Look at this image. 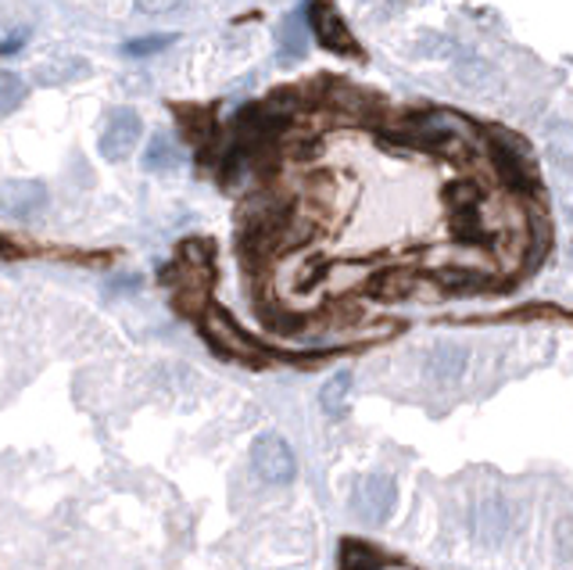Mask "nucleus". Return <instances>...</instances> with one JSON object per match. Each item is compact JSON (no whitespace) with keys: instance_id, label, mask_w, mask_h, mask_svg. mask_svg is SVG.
<instances>
[{"instance_id":"nucleus-16","label":"nucleus","mask_w":573,"mask_h":570,"mask_svg":"<svg viewBox=\"0 0 573 570\" xmlns=\"http://www.w3.org/2000/svg\"><path fill=\"white\" fill-rule=\"evenodd\" d=\"M25 93H30V83L15 72H0V115H11L15 108H22Z\"/></svg>"},{"instance_id":"nucleus-3","label":"nucleus","mask_w":573,"mask_h":570,"mask_svg":"<svg viewBox=\"0 0 573 570\" xmlns=\"http://www.w3.org/2000/svg\"><path fill=\"white\" fill-rule=\"evenodd\" d=\"M251 467L266 484H291L294 481V452L280 434H262L251 445Z\"/></svg>"},{"instance_id":"nucleus-7","label":"nucleus","mask_w":573,"mask_h":570,"mask_svg":"<svg viewBox=\"0 0 573 570\" xmlns=\"http://www.w3.org/2000/svg\"><path fill=\"white\" fill-rule=\"evenodd\" d=\"M47 209V187L40 180H8L0 190V212L15 223H30Z\"/></svg>"},{"instance_id":"nucleus-1","label":"nucleus","mask_w":573,"mask_h":570,"mask_svg":"<svg viewBox=\"0 0 573 570\" xmlns=\"http://www.w3.org/2000/svg\"><path fill=\"white\" fill-rule=\"evenodd\" d=\"M398 137L434 155H459L462 147V137L452 122L445 119V112H408L398 126Z\"/></svg>"},{"instance_id":"nucleus-11","label":"nucleus","mask_w":573,"mask_h":570,"mask_svg":"<svg viewBox=\"0 0 573 570\" xmlns=\"http://www.w3.org/2000/svg\"><path fill=\"white\" fill-rule=\"evenodd\" d=\"M90 76V62L83 58H72V54H61L58 62H50V65H40L36 69V79L44 87H61V83H76V79H83Z\"/></svg>"},{"instance_id":"nucleus-8","label":"nucleus","mask_w":573,"mask_h":570,"mask_svg":"<svg viewBox=\"0 0 573 570\" xmlns=\"http://www.w3.org/2000/svg\"><path fill=\"white\" fill-rule=\"evenodd\" d=\"M141 133H144V122L141 115L133 112V108H119V112L108 119V126L101 133V155L108 161H122V158H130V152L136 147V141H141Z\"/></svg>"},{"instance_id":"nucleus-15","label":"nucleus","mask_w":573,"mask_h":570,"mask_svg":"<svg viewBox=\"0 0 573 570\" xmlns=\"http://www.w3.org/2000/svg\"><path fill=\"white\" fill-rule=\"evenodd\" d=\"M176 115H180L187 137L194 144H209L212 141V122H215L212 108H176Z\"/></svg>"},{"instance_id":"nucleus-12","label":"nucleus","mask_w":573,"mask_h":570,"mask_svg":"<svg viewBox=\"0 0 573 570\" xmlns=\"http://www.w3.org/2000/svg\"><path fill=\"white\" fill-rule=\"evenodd\" d=\"M348 395H351V373L340 370V373H334L323 384V391H319V410L330 416V420H340V416L348 413Z\"/></svg>"},{"instance_id":"nucleus-17","label":"nucleus","mask_w":573,"mask_h":570,"mask_svg":"<svg viewBox=\"0 0 573 570\" xmlns=\"http://www.w3.org/2000/svg\"><path fill=\"white\" fill-rule=\"evenodd\" d=\"M176 44V36L169 33H158V36H136L130 40L126 47H122V54H130V58H147V54H158V51H166Z\"/></svg>"},{"instance_id":"nucleus-13","label":"nucleus","mask_w":573,"mask_h":570,"mask_svg":"<svg viewBox=\"0 0 573 570\" xmlns=\"http://www.w3.org/2000/svg\"><path fill=\"white\" fill-rule=\"evenodd\" d=\"M305 22L302 15H286L280 25V65H297L305 58Z\"/></svg>"},{"instance_id":"nucleus-2","label":"nucleus","mask_w":573,"mask_h":570,"mask_svg":"<svg viewBox=\"0 0 573 570\" xmlns=\"http://www.w3.org/2000/svg\"><path fill=\"white\" fill-rule=\"evenodd\" d=\"M394 506H398V488L384 473H366L351 492V510L362 524H387Z\"/></svg>"},{"instance_id":"nucleus-6","label":"nucleus","mask_w":573,"mask_h":570,"mask_svg":"<svg viewBox=\"0 0 573 570\" xmlns=\"http://www.w3.org/2000/svg\"><path fill=\"white\" fill-rule=\"evenodd\" d=\"M308 11V19H312V33H316L319 40V47L323 51H330V54H351V58H362V47L355 44V36L351 30L345 25V19H340V11L334 4H312L305 8Z\"/></svg>"},{"instance_id":"nucleus-10","label":"nucleus","mask_w":573,"mask_h":570,"mask_svg":"<svg viewBox=\"0 0 573 570\" xmlns=\"http://www.w3.org/2000/svg\"><path fill=\"white\" fill-rule=\"evenodd\" d=\"M467 370V348L462 345H438L427 356V377H434L438 384H456Z\"/></svg>"},{"instance_id":"nucleus-9","label":"nucleus","mask_w":573,"mask_h":570,"mask_svg":"<svg viewBox=\"0 0 573 570\" xmlns=\"http://www.w3.org/2000/svg\"><path fill=\"white\" fill-rule=\"evenodd\" d=\"M337 567H340V570H384V567H391V556H387L384 549H377L373 541L340 538Z\"/></svg>"},{"instance_id":"nucleus-14","label":"nucleus","mask_w":573,"mask_h":570,"mask_svg":"<svg viewBox=\"0 0 573 570\" xmlns=\"http://www.w3.org/2000/svg\"><path fill=\"white\" fill-rule=\"evenodd\" d=\"M180 166V152H176V144L166 137V133H155L151 141H147V152H144V169L151 172H169Z\"/></svg>"},{"instance_id":"nucleus-4","label":"nucleus","mask_w":573,"mask_h":570,"mask_svg":"<svg viewBox=\"0 0 573 570\" xmlns=\"http://www.w3.org/2000/svg\"><path fill=\"white\" fill-rule=\"evenodd\" d=\"M204 331H209V337H212V345L215 348H223V351H229V356H234L237 362H248V366H266V351L258 348L248 334H244L234 320L226 316L223 309H212L209 316H204Z\"/></svg>"},{"instance_id":"nucleus-5","label":"nucleus","mask_w":573,"mask_h":570,"mask_svg":"<svg viewBox=\"0 0 573 570\" xmlns=\"http://www.w3.org/2000/svg\"><path fill=\"white\" fill-rule=\"evenodd\" d=\"M487 152H491V161H495L498 176L506 180L509 187L524 190L535 183V166H530V158L524 155V144H516V137L509 133L495 130L487 137Z\"/></svg>"}]
</instances>
